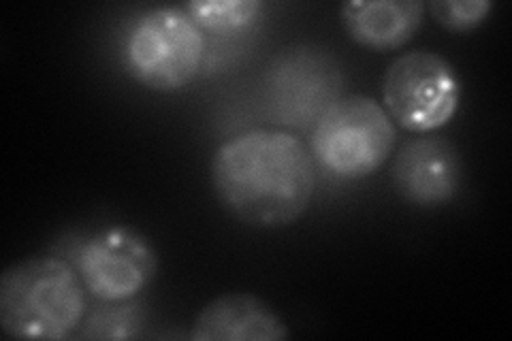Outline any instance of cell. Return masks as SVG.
<instances>
[{
  "label": "cell",
  "instance_id": "4",
  "mask_svg": "<svg viewBox=\"0 0 512 341\" xmlns=\"http://www.w3.org/2000/svg\"><path fill=\"white\" fill-rule=\"evenodd\" d=\"M126 67L143 86L175 92L201 69L205 39L182 7L150 9L128 30Z\"/></svg>",
  "mask_w": 512,
  "mask_h": 341
},
{
  "label": "cell",
  "instance_id": "7",
  "mask_svg": "<svg viewBox=\"0 0 512 341\" xmlns=\"http://www.w3.org/2000/svg\"><path fill=\"white\" fill-rule=\"evenodd\" d=\"M399 197L416 207H438L457 197L463 180L459 150L442 137H416L393 160Z\"/></svg>",
  "mask_w": 512,
  "mask_h": 341
},
{
  "label": "cell",
  "instance_id": "6",
  "mask_svg": "<svg viewBox=\"0 0 512 341\" xmlns=\"http://www.w3.org/2000/svg\"><path fill=\"white\" fill-rule=\"evenodd\" d=\"M90 295L105 303L135 299L156 275L158 256L146 235L131 226H109L90 235L75 256Z\"/></svg>",
  "mask_w": 512,
  "mask_h": 341
},
{
  "label": "cell",
  "instance_id": "1",
  "mask_svg": "<svg viewBox=\"0 0 512 341\" xmlns=\"http://www.w3.org/2000/svg\"><path fill=\"white\" fill-rule=\"evenodd\" d=\"M212 186L235 220L280 229L299 220L312 203L314 160L301 139L261 128L220 145L212 158Z\"/></svg>",
  "mask_w": 512,
  "mask_h": 341
},
{
  "label": "cell",
  "instance_id": "8",
  "mask_svg": "<svg viewBox=\"0 0 512 341\" xmlns=\"http://www.w3.org/2000/svg\"><path fill=\"white\" fill-rule=\"evenodd\" d=\"M286 322L252 292H227L207 303L192 324L195 341H282L288 339Z\"/></svg>",
  "mask_w": 512,
  "mask_h": 341
},
{
  "label": "cell",
  "instance_id": "10",
  "mask_svg": "<svg viewBox=\"0 0 512 341\" xmlns=\"http://www.w3.org/2000/svg\"><path fill=\"white\" fill-rule=\"evenodd\" d=\"M201 32L235 35L263 18L261 0H192L182 7Z\"/></svg>",
  "mask_w": 512,
  "mask_h": 341
},
{
  "label": "cell",
  "instance_id": "5",
  "mask_svg": "<svg viewBox=\"0 0 512 341\" xmlns=\"http://www.w3.org/2000/svg\"><path fill=\"white\" fill-rule=\"evenodd\" d=\"M461 77L451 60L416 50L391 62L382 77V103L389 118L410 133H434L455 118Z\"/></svg>",
  "mask_w": 512,
  "mask_h": 341
},
{
  "label": "cell",
  "instance_id": "12",
  "mask_svg": "<svg viewBox=\"0 0 512 341\" xmlns=\"http://www.w3.org/2000/svg\"><path fill=\"white\" fill-rule=\"evenodd\" d=\"M141 324L139 305H107L103 310L94 312L86 322L82 337L90 339H128L135 337Z\"/></svg>",
  "mask_w": 512,
  "mask_h": 341
},
{
  "label": "cell",
  "instance_id": "9",
  "mask_svg": "<svg viewBox=\"0 0 512 341\" xmlns=\"http://www.w3.org/2000/svg\"><path fill=\"white\" fill-rule=\"evenodd\" d=\"M348 37L374 52L404 47L421 28L425 3L421 0H352L342 7Z\"/></svg>",
  "mask_w": 512,
  "mask_h": 341
},
{
  "label": "cell",
  "instance_id": "2",
  "mask_svg": "<svg viewBox=\"0 0 512 341\" xmlns=\"http://www.w3.org/2000/svg\"><path fill=\"white\" fill-rule=\"evenodd\" d=\"M86 290L62 258H24L0 275V327L13 339H67L84 322Z\"/></svg>",
  "mask_w": 512,
  "mask_h": 341
},
{
  "label": "cell",
  "instance_id": "3",
  "mask_svg": "<svg viewBox=\"0 0 512 341\" xmlns=\"http://www.w3.org/2000/svg\"><path fill=\"white\" fill-rule=\"evenodd\" d=\"M397 133L389 113L370 96H346L320 116L312 154L331 175L361 180L389 160Z\"/></svg>",
  "mask_w": 512,
  "mask_h": 341
},
{
  "label": "cell",
  "instance_id": "11",
  "mask_svg": "<svg viewBox=\"0 0 512 341\" xmlns=\"http://www.w3.org/2000/svg\"><path fill=\"white\" fill-rule=\"evenodd\" d=\"M425 9L436 24L451 32H470L487 20L493 9L489 0H431Z\"/></svg>",
  "mask_w": 512,
  "mask_h": 341
}]
</instances>
